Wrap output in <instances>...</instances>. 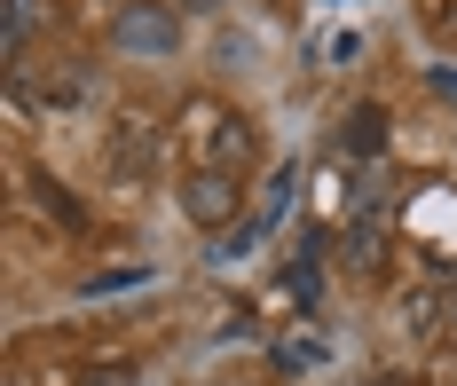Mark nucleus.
I'll list each match as a JSON object with an SVG mask.
<instances>
[{"label": "nucleus", "instance_id": "f257e3e1", "mask_svg": "<svg viewBox=\"0 0 457 386\" xmlns=\"http://www.w3.org/2000/svg\"><path fill=\"white\" fill-rule=\"evenodd\" d=\"M174 40H182V32H174L166 8H127V16H119V48H135V55H166Z\"/></svg>", "mask_w": 457, "mask_h": 386}, {"label": "nucleus", "instance_id": "f03ea898", "mask_svg": "<svg viewBox=\"0 0 457 386\" xmlns=\"http://www.w3.org/2000/svg\"><path fill=\"white\" fill-rule=\"evenodd\" d=\"M182 205H189V221H205V229H213V221H228V213H237V182L205 166V174L182 190Z\"/></svg>", "mask_w": 457, "mask_h": 386}, {"label": "nucleus", "instance_id": "7ed1b4c3", "mask_svg": "<svg viewBox=\"0 0 457 386\" xmlns=\"http://www.w3.org/2000/svg\"><path fill=\"white\" fill-rule=\"evenodd\" d=\"M32 16H40V0H8V48L32 40Z\"/></svg>", "mask_w": 457, "mask_h": 386}, {"label": "nucleus", "instance_id": "20e7f679", "mask_svg": "<svg viewBox=\"0 0 457 386\" xmlns=\"http://www.w3.org/2000/svg\"><path fill=\"white\" fill-rule=\"evenodd\" d=\"M347 150H378V119H370V111L347 127Z\"/></svg>", "mask_w": 457, "mask_h": 386}, {"label": "nucleus", "instance_id": "39448f33", "mask_svg": "<svg viewBox=\"0 0 457 386\" xmlns=\"http://www.w3.org/2000/svg\"><path fill=\"white\" fill-rule=\"evenodd\" d=\"M434 87H442V95H450V103H457V71H434Z\"/></svg>", "mask_w": 457, "mask_h": 386}]
</instances>
